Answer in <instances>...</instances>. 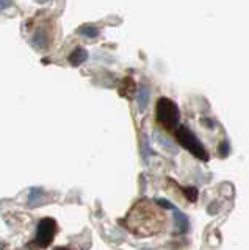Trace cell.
Masks as SVG:
<instances>
[{"label": "cell", "mask_w": 249, "mask_h": 250, "mask_svg": "<svg viewBox=\"0 0 249 250\" xmlns=\"http://www.w3.org/2000/svg\"><path fill=\"white\" fill-rule=\"evenodd\" d=\"M127 229L139 236H151L163 230L165 216L149 200L138 202L127 216Z\"/></svg>", "instance_id": "1"}, {"label": "cell", "mask_w": 249, "mask_h": 250, "mask_svg": "<svg viewBox=\"0 0 249 250\" xmlns=\"http://www.w3.org/2000/svg\"><path fill=\"white\" fill-rule=\"evenodd\" d=\"M174 135H176V141L185 148L186 152H190L193 156H196V158L201 161L210 160V155L207 152V148L204 147V144L201 143L199 138L194 135L186 125H179V127L174 130Z\"/></svg>", "instance_id": "2"}, {"label": "cell", "mask_w": 249, "mask_h": 250, "mask_svg": "<svg viewBox=\"0 0 249 250\" xmlns=\"http://www.w3.org/2000/svg\"><path fill=\"white\" fill-rule=\"evenodd\" d=\"M155 117H157V122L163 128L171 131L179 127L181 111H179V106L171 99L161 97L155 105Z\"/></svg>", "instance_id": "3"}, {"label": "cell", "mask_w": 249, "mask_h": 250, "mask_svg": "<svg viewBox=\"0 0 249 250\" xmlns=\"http://www.w3.org/2000/svg\"><path fill=\"white\" fill-rule=\"evenodd\" d=\"M57 233V224L53 219L50 217H45L43 221L38 224V231H36V244L40 247H47L53 236H55Z\"/></svg>", "instance_id": "4"}, {"label": "cell", "mask_w": 249, "mask_h": 250, "mask_svg": "<svg viewBox=\"0 0 249 250\" xmlns=\"http://www.w3.org/2000/svg\"><path fill=\"white\" fill-rule=\"evenodd\" d=\"M88 58V53L85 49H75L72 53H71V57H69V61L72 62L74 66H79L82 64V62Z\"/></svg>", "instance_id": "5"}, {"label": "cell", "mask_w": 249, "mask_h": 250, "mask_svg": "<svg viewBox=\"0 0 249 250\" xmlns=\"http://www.w3.org/2000/svg\"><path fill=\"white\" fill-rule=\"evenodd\" d=\"M229 152H230L229 141H223V143L220 144V147H218V155H220L221 158H226V156L229 155Z\"/></svg>", "instance_id": "6"}, {"label": "cell", "mask_w": 249, "mask_h": 250, "mask_svg": "<svg viewBox=\"0 0 249 250\" xmlns=\"http://www.w3.org/2000/svg\"><path fill=\"white\" fill-rule=\"evenodd\" d=\"M79 33L80 35H85V36H88V38H96L99 35V31L96 27H83L79 30Z\"/></svg>", "instance_id": "7"}, {"label": "cell", "mask_w": 249, "mask_h": 250, "mask_svg": "<svg viewBox=\"0 0 249 250\" xmlns=\"http://www.w3.org/2000/svg\"><path fill=\"white\" fill-rule=\"evenodd\" d=\"M182 192H185V195L188 197L190 202H196L198 200V189H196V188H183Z\"/></svg>", "instance_id": "8"}, {"label": "cell", "mask_w": 249, "mask_h": 250, "mask_svg": "<svg viewBox=\"0 0 249 250\" xmlns=\"http://www.w3.org/2000/svg\"><path fill=\"white\" fill-rule=\"evenodd\" d=\"M147 96H149L147 89L141 88V92H139V108H141V109L147 105Z\"/></svg>", "instance_id": "9"}]
</instances>
